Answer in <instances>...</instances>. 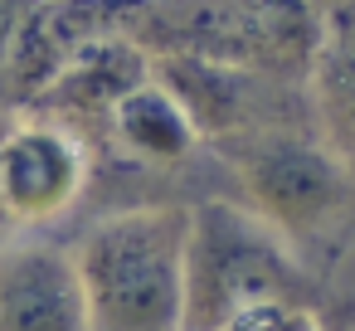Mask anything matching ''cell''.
<instances>
[{"mask_svg":"<svg viewBox=\"0 0 355 331\" xmlns=\"http://www.w3.org/2000/svg\"><path fill=\"white\" fill-rule=\"evenodd\" d=\"M331 6V15H345V20H355V0H326Z\"/></svg>","mask_w":355,"mask_h":331,"instance_id":"4fadbf2b","label":"cell"},{"mask_svg":"<svg viewBox=\"0 0 355 331\" xmlns=\"http://www.w3.org/2000/svg\"><path fill=\"white\" fill-rule=\"evenodd\" d=\"M146 74H151V59H146L132 40L103 35V40L83 44V49H78V54H73V59H69V64L30 98V103H25V108L59 117V122L73 127V132L88 142V151H93V142H98L107 112L117 108V98L132 93Z\"/></svg>","mask_w":355,"mask_h":331,"instance_id":"52a82bcc","label":"cell"},{"mask_svg":"<svg viewBox=\"0 0 355 331\" xmlns=\"http://www.w3.org/2000/svg\"><path fill=\"white\" fill-rule=\"evenodd\" d=\"M10 244H15V234H10V224H6V219H0V248H10Z\"/></svg>","mask_w":355,"mask_h":331,"instance_id":"5bb4252c","label":"cell"},{"mask_svg":"<svg viewBox=\"0 0 355 331\" xmlns=\"http://www.w3.org/2000/svg\"><path fill=\"white\" fill-rule=\"evenodd\" d=\"M190 205L146 200L83 229L73 263L93 331H180V258Z\"/></svg>","mask_w":355,"mask_h":331,"instance_id":"277c9868","label":"cell"},{"mask_svg":"<svg viewBox=\"0 0 355 331\" xmlns=\"http://www.w3.org/2000/svg\"><path fill=\"white\" fill-rule=\"evenodd\" d=\"M331 30L326 0H122L117 35L146 59L190 54L306 83Z\"/></svg>","mask_w":355,"mask_h":331,"instance_id":"7a4b0ae2","label":"cell"},{"mask_svg":"<svg viewBox=\"0 0 355 331\" xmlns=\"http://www.w3.org/2000/svg\"><path fill=\"white\" fill-rule=\"evenodd\" d=\"M0 331H93L73 248L49 239L0 248Z\"/></svg>","mask_w":355,"mask_h":331,"instance_id":"8992f818","label":"cell"},{"mask_svg":"<svg viewBox=\"0 0 355 331\" xmlns=\"http://www.w3.org/2000/svg\"><path fill=\"white\" fill-rule=\"evenodd\" d=\"M214 331H321V321H316V307L306 302H263V307L229 316Z\"/></svg>","mask_w":355,"mask_h":331,"instance_id":"30bf717a","label":"cell"},{"mask_svg":"<svg viewBox=\"0 0 355 331\" xmlns=\"http://www.w3.org/2000/svg\"><path fill=\"white\" fill-rule=\"evenodd\" d=\"M200 151H205V142H200L195 122L185 117V108L146 74L107 112V122L93 142V166L122 161L132 171H180Z\"/></svg>","mask_w":355,"mask_h":331,"instance_id":"ba28073f","label":"cell"},{"mask_svg":"<svg viewBox=\"0 0 355 331\" xmlns=\"http://www.w3.org/2000/svg\"><path fill=\"white\" fill-rule=\"evenodd\" d=\"M263 302H326V282L234 195L190 205L180 258V331H214Z\"/></svg>","mask_w":355,"mask_h":331,"instance_id":"3957f363","label":"cell"},{"mask_svg":"<svg viewBox=\"0 0 355 331\" xmlns=\"http://www.w3.org/2000/svg\"><path fill=\"white\" fill-rule=\"evenodd\" d=\"M93 185L88 142L49 112L0 108V219L15 239L59 224Z\"/></svg>","mask_w":355,"mask_h":331,"instance_id":"5b68a950","label":"cell"},{"mask_svg":"<svg viewBox=\"0 0 355 331\" xmlns=\"http://www.w3.org/2000/svg\"><path fill=\"white\" fill-rule=\"evenodd\" d=\"M306 108L316 137L355 171V20L331 15L326 44L306 74Z\"/></svg>","mask_w":355,"mask_h":331,"instance_id":"9c48e42d","label":"cell"},{"mask_svg":"<svg viewBox=\"0 0 355 331\" xmlns=\"http://www.w3.org/2000/svg\"><path fill=\"white\" fill-rule=\"evenodd\" d=\"M25 10H30V0H0V108H10L6 103V59H10V44H15Z\"/></svg>","mask_w":355,"mask_h":331,"instance_id":"8fae6325","label":"cell"},{"mask_svg":"<svg viewBox=\"0 0 355 331\" xmlns=\"http://www.w3.org/2000/svg\"><path fill=\"white\" fill-rule=\"evenodd\" d=\"M316 321L321 331H355V292H340V297L326 292V302L316 307Z\"/></svg>","mask_w":355,"mask_h":331,"instance_id":"7c38bea8","label":"cell"},{"mask_svg":"<svg viewBox=\"0 0 355 331\" xmlns=\"http://www.w3.org/2000/svg\"><path fill=\"white\" fill-rule=\"evenodd\" d=\"M239 195L321 282L355 248V171L311 122H282L214 146Z\"/></svg>","mask_w":355,"mask_h":331,"instance_id":"6da1fadb","label":"cell"}]
</instances>
